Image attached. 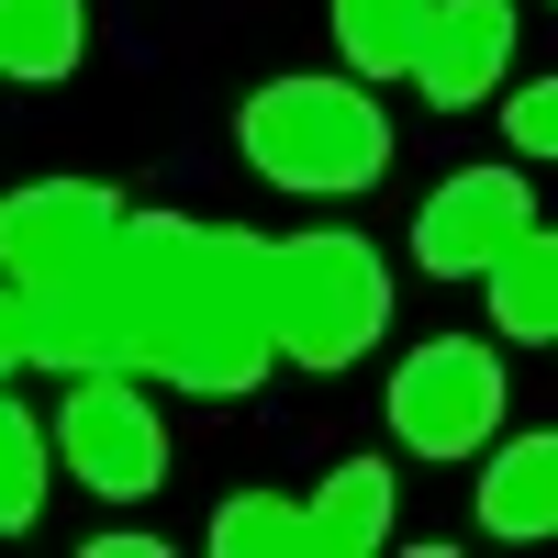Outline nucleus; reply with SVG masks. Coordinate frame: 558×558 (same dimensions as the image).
I'll use <instances>...</instances> for the list:
<instances>
[{"label":"nucleus","mask_w":558,"mask_h":558,"mask_svg":"<svg viewBox=\"0 0 558 558\" xmlns=\"http://www.w3.org/2000/svg\"><path fill=\"white\" fill-rule=\"evenodd\" d=\"M123 223V191L101 179H23L0 202V279H57V268H89Z\"/></svg>","instance_id":"obj_5"},{"label":"nucleus","mask_w":558,"mask_h":558,"mask_svg":"<svg viewBox=\"0 0 558 558\" xmlns=\"http://www.w3.org/2000/svg\"><path fill=\"white\" fill-rule=\"evenodd\" d=\"M235 146L279 191H368L391 168V112L357 78H268V89H246Z\"/></svg>","instance_id":"obj_1"},{"label":"nucleus","mask_w":558,"mask_h":558,"mask_svg":"<svg viewBox=\"0 0 558 558\" xmlns=\"http://www.w3.org/2000/svg\"><path fill=\"white\" fill-rule=\"evenodd\" d=\"M89 68V0H0V78L57 89Z\"/></svg>","instance_id":"obj_10"},{"label":"nucleus","mask_w":558,"mask_h":558,"mask_svg":"<svg viewBox=\"0 0 558 558\" xmlns=\"http://www.w3.org/2000/svg\"><path fill=\"white\" fill-rule=\"evenodd\" d=\"M391 324V268L357 235H279L268 246V347L291 368H347Z\"/></svg>","instance_id":"obj_2"},{"label":"nucleus","mask_w":558,"mask_h":558,"mask_svg":"<svg viewBox=\"0 0 558 558\" xmlns=\"http://www.w3.org/2000/svg\"><path fill=\"white\" fill-rule=\"evenodd\" d=\"M481 536L502 547H536L558 536V436H514V447H492V470H481Z\"/></svg>","instance_id":"obj_9"},{"label":"nucleus","mask_w":558,"mask_h":558,"mask_svg":"<svg viewBox=\"0 0 558 558\" xmlns=\"http://www.w3.org/2000/svg\"><path fill=\"white\" fill-rule=\"evenodd\" d=\"M45 514V425L0 391V536H23Z\"/></svg>","instance_id":"obj_15"},{"label":"nucleus","mask_w":558,"mask_h":558,"mask_svg":"<svg viewBox=\"0 0 558 558\" xmlns=\"http://www.w3.org/2000/svg\"><path fill=\"white\" fill-rule=\"evenodd\" d=\"M502 123H514V146H525V157H558V89H547V78L514 89V112H502Z\"/></svg>","instance_id":"obj_16"},{"label":"nucleus","mask_w":558,"mask_h":558,"mask_svg":"<svg viewBox=\"0 0 558 558\" xmlns=\"http://www.w3.org/2000/svg\"><path fill=\"white\" fill-rule=\"evenodd\" d=\"M525 223H536V191L514 168H458L447 191L413 213V268H425V279H481L492 246L525 235Z\"/></svg>","instance_id":"obj_6"},{"label":"nucleus","mask_w":558,"mask_h":558,"mask_svg":"<svg viewBox=\"0 0 558 558\" xmlns=\"http://www.w3.org/2000/svg\"><path fill=\"white\" fill-rule=\"evenodd\" d=\"M380 413H391V436H402L413 458H470V447H492V425H502V357L470 347V336H436V347H413V357L391 368Z\"/></svg>","instance_id":"obj_3"},{"label":"nucleus","mask_w":558,"mask_h":558,"mask_svg":"<svg viewBox=\"0 0 558 558\" xmlns=\"http://www.w3.org/2000/svg\"><path fill=\"white\" fill-rule=\"evenodd\" d=\"M481 279H492V324H502L514 347H547V336H558V235H547V223L502 235Z\"/></svg>","instance_id":"obj_11"},{"label":"nucleus","mask_w":558,"mask_h":558,"mask_svg":"<svg viewBox=\"0 0 558 558\" xmlns=\"http://www.w3.org/2000/svg\"><path fill=\"white\" fill-rule=\"evenodd\" d=\"M23 368V279H0V380Z\"/></svg>","instance_id":"obj_17"},{"label":"nucleus","mask_w":558,"mask_h":558,"mask_svg":"<svg viewBox=\"0 0 558 558\" xmlns=\"http://www.w3.org/2000/svg\"><path fill=\"white\" fill-rule=\"evenodd\" d=\"M23 368H57V380H89V368H123V313L89 268L23 279Z\"/></svg>","instance_id":"obj_8"},{"label":"nucleus","mask_w":558,"mask_h":558,"mask_svg":"<svg viewBox=\"0 0 558 558\" xmlns=\"http://www.w3.org/2000/svg\"><path fill=\"white\" fill-rule=\"evenodd\" d=\"M302 525H313V558H368V547H391V470H380V458H347V470L302 502Z\"/></svg>","instance_id":"obj_12"},{"label":"nucleus","mask_w":558,"mask_h":558,"mask_svg":"<svg viewBox=\"0 0 558 558\" xmlns=\"http://www.w3.org/2000/svg\"><path fill=\"white\" fill-rule=\"evenodd\" d=\"M502 68H514V0H436L402 78L425 89L436 112H470L481 89H502Z\"/></svg>","instance_id":"obj_7"},{"label":"nucleus","mask_w":558,"mask_h":558,"mask_svg":"<svg viewBox=\"0 0 558 558\" xmlns=\"http://www.w3.org/2000/svg\"><path fill=\"white\" fill-rule=\"evenodd\" d=\"M45 447H57L101 502H146V492L168 481V436H157V413L134 402L123 368H89V380H68V413H57V436H45Z\"/></svg>","instance_id":"obj_4"},{"label":"nucleus","mask_w":558,"mask_h":558,"mask_svg":"<svg viewBox=\"0 0 558 558\" xmlns=\"http://www.w3.org/2000/svg\"><path fill=\"white\" fill-rule=\"evenodd\" d=\"M213 558H313V525H302V502H279V492H235V502H213Z\"/></svg>","instance_id":"obj_14"},{"label":"nucleus","mask_w":558,"mask_h":558,"mask_svg":"<svg viewBox=\"0 0 558 558\" xmlns=\"http://www.w3.org/2000/svg\"><path fill=\"white\" fill-rule=\"evenodd\" d=\"M436 0H336V45L357 78H402L413 68V34H425Z\"/></svg>","instance_id":"obj_13"}]
</instances>
